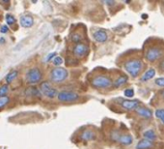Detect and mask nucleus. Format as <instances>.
I'll return each instance as SVG.
<instances>
[{"instance_id":"4be33fe9","label":"nucleus","mask_w":164,"mask_h":149,"mask_svg":"<svg viewBox=\"0 0 164 149\" xmlns=\"http://www.w3.org/2000/svg\"><path fill=\"white\" fill-rule=\"evenodd\" d=\"M70 38H72V42L77 43V44H79V42H81V40H82V36L79 33H72Z\"/></svg>"},{"instance_id":"a878e982","label":"nucleus","mask_w":164,"mask_h":149,"mask_svg":"<svg viewBox=\"0 0 164 149\" xmlns=\"http://www.w3.org/2000/svg\"><path fill=\"white\" fill-rule=\"evenodd\" d=\"M52 63L55 65V66H60V65L63 63V59L60 56H56L53 58V60H52Z\"/></svg>"},{"instance_id":"5701e85b","label":"nucleus","mask_w":164,"mask_h":149,"mask_svg":"<svg viewBox=\"0 0 164 149\" xmlns=\"http://www.w3.org/2000/svg\"><path fill=\"white\" fill-rule=\"evenodd\" d=\"M10 98L7 97V96H3V97H0V108H4L7 104L9 103Z\"/></svg>"},{"instance_id":"bb28decb","label":"nucleus","mask_w":164,"mask_h":149,"mask_svg":"<svg viewBox=\"0 0 164 149\" xmlns=\"http://www.w3.org/2000/svg\"><path fill=\"white\" fill-rule=\"evenodd\" d=\"M155 83L159 87H164V77L163 78H157L155 80Z\"/></svg>"},{"instance_id":"9b49d317","label":"nucleus","mask_w":164,"mask_h":149,"mask_svg":"<svg viewBox=\"0 0 164 149\" xmlns=\"http://www.w3.org/2000/svg\"><path fill=\"white\" fill-rule=\"evenodd\" d=\"M135 110L138 115H140L145 119H151L153 116V112L148 108H137Z\"/></svg>"},{"instance_id":"f257e3e1","label":"nucleus","mask_w":164,"mask_h":149,"mask_svg":"<svg viewBox=\"0 0 164 149\" xmlns=\"http://www.w3.org/2000/svg\"><path fill=\"white\" fill-rule=\"evenodd\" d=\"M125 70L129 74L132 78H137L143 70V62L141 59L138 58H132V59L127 60L123 65Z\"/></svg>"},{"instance_id":"423d86ee","label":"nucleus","mask_w":164,"mask_h":149,"mask_svg":"<svg viewBox=\"0 0 164 149\" xmlns=\"http://www.w3.org/2000/svg\"><path fill=\"white\" fill-rule=\"evenodd\" d=\"M57 97L61 102H74L79 99V95L72 91H61L58 93Z\"/></svg>"},{"instance_id":"cd10ccee","label":"nucleus","mask_w":164,"mask_h":149,"mask_svg":"<svg viewBox=\"0 0 164 149\" xmlns=\"http://www.w3.org/2000/svg\"><path fill=\"white\" fill-rule=\"evenodd\" d=\"M125 96H127L128 98H131L134 96V91H133V89H131V88H128V89H125Z\"/></svg>"},{"instance_id":"9d476101","label":"nucleus","mask_w":164,"mask_h":149,"mask_svg":"<svg viewBox=\"0 0 164 149\" xmlns=\"http://www.w3.org/2000/svg\"><path fill=\"white\" fill-rule=\"evenodd\" d=\"M19 22H21V25L24 28H29L31 27L33 24H34V19L31 16H28V15H24V16H21V19H19Z\"/></svg>"},{"instance_id":"c756f323","label":"nucleus","mask_w":164,"mask_h":149,"mask_svg":"<svg viewBox=\"0 0 164 149\" xmlns=\"http://www.w3.org/2000/svg\"><path fill=\"white\" fill-rule=\"evenodd\" d=\"M8 26H6V25H2L1 28H0V32L1 33H7V31H8Z\"/></svg>"},{"instance_id":"ddd939ff","label":"nucleus","mask_w":164,"mask_h":149,"mask_svg":"<svg viewBox=\"0 0 164 149\" xmlns=\"http://www.w3.org/2000/svg\"><path fill=\"white\" fill-rule=\"evenodd\" d=\"M153 147V143L148 140H141L136 145V149H150Z\"/></svg>"},{"instance_id":"2f4dec72","label":"nucleus","mask_w":164,"mask_h":149,"mask_svg":"<svg viewBox=\"0 0 164 149\" xmlns=\"http://www.w3.org/2000/svg\"><path fill=\"white\" fill-rule=\"evenodd\" d=\"M106 4H108V5H113V4H115V2H112V1H107V2H106Z\"/></svg>"},{"instance_id":"4468645a","label":"nucleus","mask_w":164,"mask_h":149,"mask_svg":"<svg viewBox=\"0 0 164 149\" xmlns=\"http://www.w3.org/2000/svg\"><path fill=\"white\" fill-rule=\"evenodd\" d=\"M118 141L123 145H130L131 143H132L133 140L130 135H122V136H120Z\"/></svg>"},{"instance_id":"f3484780","label":"nucleus","mask_w":164,"mask_h":149,"mask_svg":"<svg viewBox=\"0 0 164 149\" xmlns=\"http://www.w3.org/2000/svg\"><path fill=\"white\" fill-rule=\"evenodd\" d=\"M40 94H41L40 91L34 86H29L25 90V95L28 96V97H38V96H40Z\"/></svg>"},{"instance_id":"0eeeda50","label":"nucleus","mask_w":164,"mask_h":149,"mask_svg":"<svg viewBox=\"0 0 164 149\" xmlns=\"http://www.w3.org/2000/svg\"><path fill=\"white\" fill-rule=\"evenodd\" d=\"M40 87H41V92L48 98H54L55 96L58 95L57 90L52 87L51 85H50V83L47 82H42Z\"/></svg>"},{"instance_id":"6e6552de","label":"nucleus","mask_w":164,"mask_h":149,"mask_svg":"<svg viewBox=\"0 0 164 149\" xmlns=\"http://www.w3.org/2000/svg\"><path fill=\"white\" fill-rule=\"evenodd\" d=\"M88 47L86 46V45L84 44H76L74 47V49H72V53H74V56L76 57H84L85 55H86L88 53Z\"/></svg>"},{"instance_id":"39448f33","label":"nucleus","mask_w":164,"mask_h":149,"mask_svg":"<svg viewBox=\"0 0 164 149\" xmlns=\"http://www.w3.org/2000/svg\"><path fill=\"white\" fill-rule=\"evenodd\" d=\"M42 73L39 68H33L30 69L26 74V80L29 84H33V83H37L42 80Z\"/></svg>"},{"instance_id":"1a4fd4ad","label":"nucleus","mask_w":164,"mask_h":149,"mask_svg":"<svg viewBox=\"0 0 164 149\" xmlns=\"http://www.w3.org/2000/svg\"><path fill=\"white\" fill-rule=\"evenodd\" d=\"M121 106L127 110H132L139 108L140 102L138 100H123L121 102Z\"/></svg>"},{"instance_id":"20e7f679","label":"nucleus","mask_w":164,"mask_h":149,"mask_svg":"<svg viewBox=\"0 0 164 149\" xmlns=\"http://www.w3.org/2000/svg\"><path fill=\"white\" fill-rule=\"evenodd\" d=\"M69 73L65 68H55L50 73V80L53 82H62L67 79Z\"/></svg>"},{"instance_id":"f03ea898","label":"nucleus","mask_w":164,"mask_h":149,"mask_svg":"<svg viewBox=\"0 0 164 149\" xmlns=\"http://www.w3.org/2000/svg\"><path fill=\"white\" fill-rule=\"evenodd\" d=\"M164 56V49L159 46H153L148 47L145 52V58L148 62H155Z\"/></svg>"},{"instance_id":"7ed1b4c3","label":"nucleus","mask_w":164,"mask_h":149,"mask_svg":"<svg viewBox=\"0 0 164 149\" xmlns=\"http://www.w3.org/2000/svg\"><path fill=\"white\" fill-rule=\"evenodd\" d=\"M92 85L96 88H108L112 85V80L107 76H97L92 80Z\"/></svg>"},{"instance_id":"b1692460","label":"nucleus","mask_w":164,"mask_h":149,"mask_svg":"<svg viewBox=\"0 0 164 149\" xmlns=\"http://www.w3.org/2000/svg\"><path fill=\"white\" fill-rule=\"evenodd\" d=\"M7 92H8V85L4 84L0 87V97H3V96H6Z\"/></svg>"},{"instance_id":"c85d7f7f","label":"nucleus","mask_w":164,"mask_h":149,"mask_svg":"<svg viewBox=\"0 0 164 149\" xmlns=\"http://www.w3.org/2000/svg\"><path fill=\"white\" fill-rule=\"evenodd\" d=\"M54 57H56V53H55V52H52V53H50L48 56H46L44 58V61H49L51 58H54Z\"/></svg>"},{"instance_id":"412c9836","label":"nucleus","mask_w":164,"mask_h":149,"mask_svg":"<svg viewBox=\"0 0 164 149\" xmlns=\"http://www.w3.org/2000/svg\"><path fill=\"white\" fill-rule=\"evenodd\" d=\"M155 116L164 124V108H157L155 110Z\"/></svg>"},{"instance_id":"2eb2a0df","label":"nucleus","mask_w":164,"mask_h":149,"mask_svg":"<svg viewBox=\"0 0 164 149\" xmlns=\"http://www.w3.org/2000/svg\"><path fill=\"white\" fill-rule=\"evenodd\" d=\"M155 70L151 68V69H149L147 72L142 76L141 82H148V80H152L153 78H155Z\"/></svg>"},{"instance_id":"aec40b11","label":"nucleus","mask_w":164,"mask_h":149,"mask_svg":"<svg viewBox=\"0 0 164 149\" xmlns=\"http://www.w3.org/2000/svg\"><path fill=\"white\" fill-rule=\"evenodd\" d=\"M127 76H122V77H119L117 80H116V82H114V86L115 87H120L122 86L123 84H125V82H127Z\"/></svg>"},{"instance_id":"473e14b6","label":"nucleus","mask_w":164,"mask_h":149,"mask_svg":"<svg viewBox=\"0 0 164 149\" xmlns=\"http://www.w3.org/2000/svg\"><path fill=\"white\" fill-rule=\"evenodd\" d=\"M161 95H162V97L164 98V90H163V91H161Z\"/></svg>"},{"instance_id":"dca6fc26","label":"nucleus","mask_w":164,"mask_h":149,"mask_svg":"<svg viewBox=\"0 0 164 149\" xmlns=\"http://www.w3.org/2000/svg\"><path fill=\"white\" fill-rule=\"evenodd\" d=\"M143 137L145 138V140H148L150 141H155L156 138H157V136H156L155 132L153 130H147L145 131L143 134Z\"/></svg>"},{"instance_id":"f8f14e48","label":"nucleus","mask_w":164,"mask_h":149,"mask_svg":"<svg viewBox=\"0 0 164 149\" xmlns=\"http://www.w3.org/2000/svg\"><path fill=\"white\" fill-rule=\"evenodd\" d=\"M94 39L98 43H104L107 41L108 35L104 30H98L94 33Z\"/></svg>"},{"instance_id":"a211bd4d","label":"nucleus","mask_w":164,"mask_h":149,"mask_svg":"<svg viewBox=\"0 0 164 149\" xmlns=\"http://www.w3.org/2000/svg\"><path fill=\"white\" fill-rule=\"evenodd\" d=\"M80 138H81V140H93L96 138V135L93 131L88 130V131H84V132L81 134Z\"/></svg>"},{"instance_id":"6ab92c4d","label":"nucleus","mask_w":164,"mask_h":149,"mask_svg":"<svg viewBox=\"0 0 164 149\" xmlns=\"http://www.w3.org/2000/svg\"><path fill=\"white\" fill-rule=\"evenodd\" d=\"M17 75H19V72H17V70L11 71V72H10L9 74L6 76V79H5V80H6V82L8 83H11L15 79H17Z\"/></svg>"},{"instance_id":"393cba45","label":"nucleus","mask_w":164,"mask_h":149,"mask_svg":"<svg viewBox=\"0 0 164 149\" xmlns=\"http://www.w3.org/2000/svg\"><path fill=\"white\" fill-rule=\"evenodd\" d=\"M6 22L9 25H13L15 22H16V19H15L12 15H7V16H6Z\"/></svg>"},{"instance_id":"7c9ffc66","label":"nucleus","mask_w":164,"mask_h":149,"mask_svg":"<svg viewBox=\"0 0 164 149\" xmlns=\"http://www.w3.org/2000/svg\"><path fill=\"white\" fill-rule=\"evenodd\" d=\"M159 68L161 69V71H163V72H164V60H162V61H161L160 65H159Z\"/></svg>"}]
</instances>
